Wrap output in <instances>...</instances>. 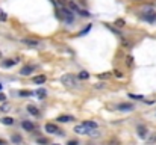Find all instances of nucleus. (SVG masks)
Segmentation results:
<instances>
[{"label": "nucleus", "mask_w": 156, "mask_h": 145, "mask_svg": "<svg viewBox=\"0 0 156 145\" xmlns=\"http://www.w3.org/2000/svg\"><path fill=\"white\" fill-rule=\"evenodd\" d=\"M147 142H149V144H153V142H156V133H155V135H152L150 138H147Z\"/></svg>", "instance_id": "nucleus-21"}, {"label": "nucleus", "mask_w": 156, "mask_h": 145, "mask_svg": "<svg viewBox=\"0 0 156 145\" xmlns=\"http://www.w3.org/2000/svg\"><path fill=\"white\" fill-rule=\"evenodd\" d=\"M118 109H120V110H132L133 109V106L132 104H129V103H121L120 106H118Z\"/></svg>", "instance_id": "nucleus-11"}, {"label": "nucleus", "mask_w": 156, "mask_h": 145, "mask_svg": "<svg viewBox=\"0 0 156 145\" xmlns=\"http://www.w3.org/2000/svg\"><path fill=\"white\" fill-rule=\"evenodd\" d=\"M46 132L47 133H53V135H64V133L59 130V127L58 126H55V124H46Z\"/></svg>", "instance_id": "nucleus-5"}, {"label": "nucleus", "mask_w": 156, "mask_h": 145, "mask_svg": "<svg viewBox=\"0 0 156 145\" xmlns=\"http://www.w3.org/2000/svg\"><path fill=\"white\" fill-rule=\"evenodd\" d=\"M115 24L118 26V27H123V26H124V21H123V20H117Z\"/></svg>", "instance_id": "nucleus-26"}, {"label": "nucleus", "mask_w": 156, "mask_h": 145, "mask_svg": "<svg viewBox=\"0 0 156 145\" xmlns=\"http://www.w3.org/2000/svg\"><path fill=\"white\" fill-rule=\"evenodd\" d=\"M58 121H61V122H70V121H74V118L71 115H62V116L58 118Z\"/></svg>", "instance_id": "nucleus-10"}, {"label": "nucleus", "mask_w": 156, "mask_h": 145, "mask_svg": "<svg viewBox=\"0 0 156 145\" xmlns=\"http://www.w3.org/2000/svg\"><path fill=\"white\" fill-rule=\"evenodd\" d=\"M28 112H29V114L30 115H40V112H38V109H36V107L35 106H28Z\"/></svg>", "instance_id": "nucleus-13"}, {"label": "nucleus", "mask_w": 156, "mask_h": 145, "mask_svg": "<svg viewBox=\"0 0 156 145\" xmlns=\"http://www.w3.org/2000/svg\"><path fill=\"white\" fill-rule=\"evenodd\" d=\"M74 133H79V135H89L91 133V128L87 127L85 124H79L74 127Z\"/></svg>", "instance_id": "nucleus-3"}, {"label": "nucleus", "mask_w": 156, "mask_h": 145, "mask_svg": "<svg viewBox=\"0 0 156 145\" xmlns=\"http://www.w3.org/2000/svg\"><path fill=\"white\" fill-rule=\"evenodd\" d=\"M53 145H59V144H53Z\"/></svg>", "instance_id": "nucleus-36"}, {"label": "nucleus", "mask_w": 156, "mask_h": 145, "mask_svg": "<svg viewBox=\"0 0 156 145\" xmlns=\"http://www.w3.org/2000/svg\"><path fill=\"white\" fill-rule=\"evenodd\" d=\"M0 110H2V112H8L9 110V106L8 104H3L2 107H0Z\"/></svg>", "instance_id": "nucleus-27"}, {"label": "nucleus", "mask_w": 156, "mask_h": 145, "mask_svg": "<svg viewBox=\"0 0 156 145\" xmlns=\"http://www.w3.org/2000/svg\"><path fill=\"white\" fill-rule=\"evenodd\" d=\"M32 92H30V91H20V95L21 97H29Z\"/></svg>", "instance_id": "nucleus-23"}, {"label": "nucleus", "mask_w": 156, "mask_h": 145, "mask_svg": "<svg viewBox=\"0 0 156 145\" xmlns=\"http://www.w3.org/2000/svg\"><path fill=\"white\" fill-rule=\"evenodd\" d=\"M18 61H12V59H9V61H6V62H3V65L5 67H12L14 63H17Z\"/></svg>", "instance_id": "nucleus-19"}, {"label": "nucleus", "mask_w": 156, "mask_h": 145, "mask_svg": "<svg viewBox=\"0 0 156 145\" xmlns=\"http://www.w3.org/2000/svg\"><path fill=\"white\" fill-rule=\"evenodd\" d=\"M2 88H3V85H2V83H0V91H2Z\"/></svg>", "instance_id": "nucleus-35"}, {"label": "nucleus", "mask_w": 156, "mask_h": 145, "mask_svg": "<svg viewBox=\"0 0 156 145\" xmlns=\"http://www.w3.org/2000/svg\"><path fill=\"white\" fill-rule=\"evenodd\" d=\"M67 145H77V141H68Z\"/></svg>", "instance_id": "nucleus-33"}, {"label": "nucleus", "mask_w": 156, "mask_h": 145, "mask_svg": "<svg viewBox=\"0 0 156 145\" xmlns=\"http://www.w3.org/2000/svg\"><path fill=\"white\" fill-rule=\"evenodd\" d=\"M114 73H115V76H117L118 79H121V77H123V74H121L120 71H114Z\"/></svg>", "instance_id": "nucleus-32"}, {"label": "nucleus", "mask_w": 156, "mask_h": 145, "mask_svg": "<svg viewBox=\"0 0 156 145\" xmlns=\"http://www.w3.org/2000/svg\"><path fill=\"white\" fill-rule=\"evenodd\" d=\"M6 100V95H5L3 92H0V101H5Z\"/></svg>", "instance_id": "nucleus-30"}, {"label": "nucleus", "mask_w": 156, "mask_h": 145, "mask_svg": "<svg viewBox=\"0 0 156 145\" xmlns=\"http://www.w3.org/2000/svg\"><path fill=\"white\" fill-rule=\"evenodd\" d=\"M61 17L67 21V23H71L73 21V18H74V15H73V12L70 9H67V8H62L61 9Z\"/></svg>", "instance_id": "nucleus-2"}, {"label": "nucleus", "mask_w": 156, "mask_h": 145, "mask_svg": "<svg viewBox=\"0 0 156 145\" xmlns=\"http://www.w3.org/2000/svg\"><path fill=\"white\" fill-rule=\"evenodd\" d=\"M0 20H6V14H5V12H2V11H0Z\"/></svg>", "instance_id": "nucleus-29"}, {"label": "nucleus", "mask_w": 156, "mask_h": 145, "mask_svg": "<svg viewBox=\"0 0 156 145\" xmlns=\"http://www.w3.org/2000/svg\"><path fill=\"white\" fill-rule=\"evenodd\" d=\"M144 18L147 21H156V12L152 8H146L144 9Z\"/></svg>", "instance_id": "nucleus-4"}, {"label": "nucleus", "mask_w": 156, "mask_h": 145, "mask_svg": "<svg viewBox=\"0 0 156 145\" xmlns=\"http://www.w3.org/2000/svg\"><path fill=\"white\" fill-rule=\"evenodd\" d=\"M0 57H2V53H0Z\"/></svg>", "instance_id": "nucleus-37"}, {"label": "nucleus", "mask_w": 156, "mask_h": 145, "mask_svg": "<svg viewBox=\"0 0 156 145\" xmlns=\"http://www.w3.org/2000/svg\"><path fill=\"white\" fill-rule=\"evenodd\" d=\"M11 141L15 142V144H20L21 142V136L20 135H12V138H11Z\"/></svg>", "instance_id": "nucleus-18"}, {"label": "nucleus", "mask_w": 156, "mask_h": 145, "mask_svg": "<svg viewBox=\"0 0 156 145\" xmlns=\"http://www.w3.org/2000/svg\"><path fill=\"white\" fill-rule=\"evenodd\" d=\"M70 9L74 11V12H79V8H77V5H76V3H70Z\"/></svg>", "instance_id": "nucleus-20"}, {"label": "nucleus", "mask_w": 156, "mask_h": 145, "mask_svg": "<svg viewBox=\"0 0 156 145\" xmlns=\"http://www.w3.org/2000/svg\"><path fill=\"white\" fill-rule=\"evenodd\" d=\"M23 44H26V45H30V47H38V45H40V41H38V39L24 38V39H23Z\"/></svg>", "instance_id": "nucleus-7"}, {"label": "nucleus", "mask_w": 156, "mask_h": 145, "mask_svg": "<svg viewBox=\"0 0 156 145\" xmlns=\"http://www.w3.org/2000/svg\"><path fill=\"white\" fill-rule=\"evenodd\" d=\"M36 142H38V144H47L49 141H47L46 138H38V139H36Z\"/></svg>", "instance_id": "nucleus-24"}, {"label": "nucleus", "mask_w": 156, "mask_h": 145, "mask_svg": "<svg viewBox=\"0 0 156 145\" xmlns=\"http://www.w3.org/2000/svg\"><path fill=\"white\" fill-rule=\"evenodd\" d=\"M77 77H79L80 80H85V79H88V77H89V74H88L87 71H80Z\"/></svg>", "instance_id": "nucleus-17"}, {"label": "nucleus", "mask_w": 156, "mask_h": 145, "mask_svg": "<svg viewBox=\"0 0 156 145\" xmlns=\"http://www.w3.org/2000/svg\"><path fill=\"white\" fill-rule=\"evenodd\" d=\"M61 83L64 85V86H67V88H73V86H76L77 85V79L74 77L73 74H65V76L61 77Z\"/></svg>", "instance_id": "nucleus-1"}, {"label": "nucleus", "mask_w": 156, "mask_h": 145, "mask_svg": "<svg viewBox=\"0 0 156 145\" xmlns=\"http://www.w3.org/2000/svg\"><path fill=\"white\" fill-rule=\"evenodd\" d=\"M108 145H120V142H118V141H111Z\"/></svg>", "instance_id": "nucleus-31"}, {"label": "nucleus", "mask_w": 156, "mask_h": 145, "mask_svg": "<svg viewBox=\"0 0 156 145\" xmlns=\"http://www.w3.org/2000/svg\"><path fill=\"white\" fill-rule=\"evenodd\" d=\"M79 12H80V15H83V17H89V12H88V11H79Z\"/></svg>", "instance_id": "nucleus-28"}, {"label": "nucleus", "mask_w": 156, "mask_h": 145, "mask_svg": "<svg viewBox=\"0 0 156 145\" xmlns=\"http://www.w3.org/2000/svg\"><path fill=\"white\" fill-rule=\"evenodd\" d=\"M147 135H149V133H147V128L144 127V126H138V136L143 138V139H146Z\"/></svg>", "instance_id": "nucleus-8"}, {"label": "nucleus", "mask_w": 156, "mask_h": 145, "mask_svg": "<svg viewBox=\"0 0 156 145\" xmlns=\"http://www.w3.org/2000/svg\"><path fill=\"white\" fill-rule=\"evenodd\" d=\"M129 97L133 100H143V95H135V94H129Z\"/></svg>", "instance_id": "nucleus-22"}, {"label": "nucleus", "mask_w": 156, "mask_h": 145, "mask_svg": "<svg viewBox=\"0 0 156 145\" xmlns=\"http://www.w3.org/2000/svg\"><path fill=\"white\" fill-rule=\"evenodd\" d=\"M135 2H139V0H135Z\"/></svg>", "instance_id": "nucleus-38"}, {"label": "nucleus", "mask_w": 156, "mask_h": 145, "mask_svg": "<svg viewBox=\"0 0 156 145\" xmlns=\"http://www.w3.org/2000/svg\"><path fill=\"white\" fill-rule=\"evenodd\" d=\"M5 144H6V142H5L3 139H0V145H5Z\"/></svg>", "instance_id": "nucleus-34"}, {"label": "nucleus", "mask_w": 156, "mask_h": 145, "mask_svg": "<svg viewBox=\"0 0 156 145\" xmlns=\"http://www.w3.org/2000/svg\"><path fill=\"white\" fill-rule=\"evenodd\" d=\"M35 69H36L35 65H26V67L21 68V71H20V73L23 74V76H29L30 73H34V71H35Z\"/></svg>", "instance_id": "nucleus-6"}, {"label": "nucleus", "mask_w": 156, "mask_h": 145, "mask_svg": "<svg viewBox=\"0 0 156 145\" xmlns=\"http://www.w3.org/2000/svg\"><path fill=\"white\" fill-rule=\"evenodd\" d=\"M108 77H111V73H105V74H100L99 79H108Z\"/></svg>", "instance_id": "nucleus-25"}, {"label": "nucleus", "mask_w": 156, "mask_h": 145, "mask_svg": "<svg viewBox=\"0 0 156 145\" xmlns=\"http://www.w3.org/2000/svg\"><path fill=\"white\" fill-rule=\"evenodd\" d=\"M0 121H2V124H5V126H12L14 124V120H12V118H9V116H5Z\"/></svg>", "instance_id": "nucleus-12"}, {"label": "nucleus", "mask_w": 156, "mask_h": 145, "mask_svg": "<svg viewBox=\"0 0 156 145\" xmlns=\"http://www.w3.org/2000/svg\"><path fill=\"white\" fill-rule=\"evenodd\" d=\"M83 124L87 126V127H89L91 130H94V128H97V122H94V121H85Z\"/></svg>", "instance_id": "nucleus-14"}, {"label": "nucleus", "mask_w": 156, "mask_h": 145, "mask_svg": "<svg viewBox=\"0 0 156 145\" xmlns=\"http://www.w3.org/2000/svg\"><path fill=\"white\" fill-rule=\"evenodd\" d=\"M34 82L41 85V83H44V82H46V77H44V76H36V77L34 79Z\"/></svg>", "instance_id": "nucleus-15"}, {"label": "nucleus", "mask_w": 156, "mask_h": 145, "mask_svg": "<svg viewBox=\"0 0 156 145\" xmlns=\"http://www.w3.org/2000/svg\"><path fill=\"white\" fill-rule=\"evenodd\" d=\"M21 126H23V128H24V130H28V132H34L35 130V126L32 124L30 121H23V122H21Z\"/></svg>", "instance_id": "nucleus-9"}, {"label": "nucleus", "mask_w": 156, "mask_h": 145, "mask_svg": "<svg viewBox=\"0 0 156 145\" xmlns=\"http://www.w3.org/2000/svg\"><path fill=\"white\" fill-rule=\"evenodd\" d=\"M36 95H38V98H44V97H46V89H38V91H36V92H35Z\"/></svg>", "instance_id": "nucleus-16"}]
</instances>
